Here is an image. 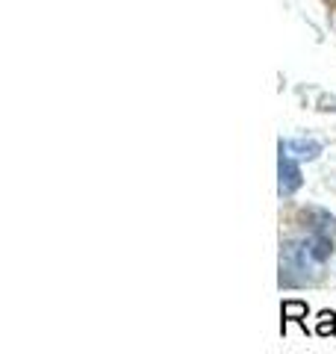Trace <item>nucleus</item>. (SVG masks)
<instances>
[{
    "mask_svg": "<svg viewBox=\"0 0 336 354\" xmlns=\"http://www.w3.org/2000/svg\"><path fill=\"white\" fill-rule=\"evenodd\" d=\"M280 316H283V330H286V322H298L301 328L307 330V304L304 301H283V307H280Z\"/></svg>",
    "mask_w": 336,
    "mask_h": 354,
    "instance_id": "6",
    "label": "nucleus"
},
{
    "mask_svg": "<svg viewBox=\"0 0 336 354\" xmlns=\"http://www.w3.org/2000/svg\"><path fill=\"white\" fill-rule=\"evenodd\" d=\"M304 245H307V251H310V257L316 260L319 266L328 263L330 254H333V242H330V236H324V234H310V236L304 239Z\"/></svg>",
    "mask_w": 336,
    "mask_h": 354,
    "instance_id": "4",
    "label": "nucleus"
},
{
    "mask_svg": "<svg viewBox=\"0 0 336 354\" xmlns=\"http://www.w3.org/2000/svg\"><path fill=\"white\" fill-rule=\"evenodd\" d=\"M280 148L292 157H301V160H316L321 153V145L312 139H289V142H280Z\"/></svg>",
    "mask_w": 336,
    "mask_h": 354,
    "instance_id": "5",
    "label": "nucleus"
},
{
    "mask_svg": "<svg viewBox=\"0 0 336 354\" xmlns=\"http://www.w3.org/2000/svg\"><path fill=\"white\" fill-rule=\"evenodd\" d=\"M301 183H304V177H301L298 162L292 160V153H286L280 148V157H277V192H280V198L295 195L301 189Z\"/></svg>",
    "mask_w": 336,
    "mask_h": 354,
    "instance_id": "2",
    "label": "nucleus"
},
{
    "mask_svg": "<svg viewBox=\"0 0 336 354\" xmlns=\"http://www.w3.org/2000/svg\"><path fill=\"white\" fill-rule=\"evenodd\" d=\"M304 225L310 227V234H324V236L336 234V216H330L328 209H319V207L304 209Z\"/></svg>",
    "mask_w": 336,
    "mask_h": 354,
    "instance_id": "3",
    "label": "nucleus"
},
{
    "mask_svg": "<svg viewBox=\"0 0 336 354\" xmlns=\"http://www.w3.org/2000/svg\"><path fill=\"white\" fill-rule=\"evenodd\" d=\"M312 266H319V263L310 257L304 242H292V239L283 242V245H280V286L312 283L319 278Z\"/></svg>",
    "mask_w": 336,
    "mask_h": 354,
    "instance_id": "1",
    "label": "nucleus"
},
{
    "mask_svg": "<svg viewBox=\"0 0 336 354\" xmlns=\"http://www.w3.org/2000/svg\"><path fill=\"white\" fill-rule=\"evenodd\" d=\"M316 334H319V337H333V334H336V316L330 313V310H321V313H319Z\"/></svg>",
    "mask_w": 336,
    "mask_h": 354,
    "instance_id": "7",
    "label": "nucleus"
}]
</instances>
